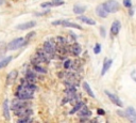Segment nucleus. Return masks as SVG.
Masks as SVG:
<instances>
[{
	"mask_svg": "<svg viewBox=\"0 0 136 123\" xmlns=\"http://www.w3.org/2000/svg\"><path fill=\"white\" fill-rule=\"evenodd\" d=\"M3 116L7 120H10V105L9 100H5L3 102Z\"/></svg>",
	"mask_w": 136,
	"mask_h": 123,
	"instance_id": "18",
	"label": "nucleus"
},
{
	"mask_svg": "<svg viewBox=\"0 0 136 123\" xmlns=\"http://www.w3.org/2000/svg\"><path fill=\"white\" fill-rule=\"evenodd\" d=\"M52 6L53 7H60V6H63L65 3L64 0H52Z\"/></svg>",
	"mask_w": 136,
	"mask_h": 123,
	"instance_id": "28",
	"label": "nucleus"
},
{
	"mask_svg": "<svg viewBox=\"0 0 136 123\" xmlns=\"http://www.w3.org/2000/svg\"><path fill=\"white\" fill-rule=\"evenodd\" d=\"M85 10H86V7H83L80 4H76L73 7V13H76V14H82L85 12Z\"/></svg>",
	"mask_w": 136,
	"mask_h": 123,
	"instance_id": "25",
	"label": "nucleus"
},
{
	"mask_svg": "<svg viewBox=\"0 0 136 123\" xmlns=\"http://www.w3.org/2000/svg\"><path fill=\"white\" fill-rule=\"evenodd\" d=\"M30 106V103H28L27 101L25 100H14L12 102V109L15 111V110H18V109H21V108H26V107Z\"/></svg>",
	"mask_w": 136,
	"mask_h": 123,
	"instance_id": "5",
	"label": "nucleus"
},
{
	"mask_svg": "<svg viewBox=\"0 0 136 123\" xmlns=\"http://www.w3.org/2000/svg\"><path fill=\"white\" fill-rule=\"evenodd\" d=\"M96 14L98 15L99 17H101V18H105V17H107L109 12L106 11L104 4H99V6L96 8Z\"/></svg>",
	"mask_w": 136,
	"mask_h": 123,
	"instance_id": "11",
	"label": "nucleus"
},
{
	"mask_svg": "<svg viewBox=\"0 0 136 123\" xmlns=\"http://www.w3.org/2000/svg\"><path fill=\"white\" fill-rule=\"evenodd\" d=\"M124 117L128 118V120H130L132 123L136 122V111L133 107H128V109H126Z\"/></svg>",
	"mask_w": 136,
	"mask_h": 123,
	"instance_id": "7",
	"label": "nucleus"
},
{
	"mask_svg": "<svg viewBox=\"0 0 136 123\" xmlns=\"http://www.w3.org/2000/svg\"><path fill=\"white\" fill-rule=\"evenodd\" d=\"M41 7L42 8H50V7H53V6H52V2H45V3H42Z\"/></svg>",
	"mask_w": 136,
	"mask_h": 123,
	"instance_id": "33",
	"label": "nucleus"
},
{
	"mask_svg": "<svg viewBox=\"0 0 136 123\" xmlns=\"http://www.w3.org/2000/svg\"><path fill=\"white\" fill-rule=\"evenodd\" d=\"M34 26H36V22L31 20V22H27V23H24V24L18 25V26H17V29H18V30H27V29L33 28Z\"/></svg>",
	"mask_w": 136,
	"mask_h": 123,
	"instance_id": "14",
	"label": "nucleus"
},
{
	"mask_svg": "<svg viewBox=\"0 0 136 123\" xmlns=\"http://www.w3.org/2000/svg\"><path fill=\"white\" fill-rule=\"evenodd\" d=\"M71 63H72V62H71L70 60H66L65 62H64V68H65V69H69V68L71 66Z\"/></svg>",
	"mask_w": 136,
	"mask_h": 123,
	"instance_id": "32",
	"label": "nucleus"
},
{
	"mask_svg": "<svg viewBox=\"0 0 136 123\" xmlns=\"http://www.w3.org/2000/svg\"><path fill=\"white\" fill-rule=\"evenodd\" d=\"M97 114H98L99 116H104V115H105V111H104L103 109H101V108H98V109H97Z\"/></svg>",
	"mask_w": 136,
	"mask_h": 123,
	"instance_id": "34",
	"label": "nucleus"
},
{
	"mask_svg": "<svg viewBox=\"0 0 136 123\" xmlns=\"http://www.w3.org/2000/svg\"><path fill=\"white\" fill-rule=\"evenodd\" d=\"M33 114V110L26 107V108H21L18 110H15V115L19 118H24V117H31Z\"/></svg>",
	"mask_w": 136,
	"mask_h": 123,
	"instance_id": "8",
	"label": "nucleus"
},
{
	"mask_svg": "<svg viewBox=\"0 0 136 123\" xmlns=\"http://www.w3.org/2000/svg\"><path fill=\"white\" fill-rule=\"evenodd\" d=\"M8 50V44L5 42H0V57H2Z\"/></svg>",
	"mask_w": 136,
	"mask_h": 123,
	"instance_id": "26",
	"label": "nucleus"
},
{
	"mask_svg": "<svg viewBox=\"0 0 136 123\" xmlns=\"http://www.w3.org/2000/svg\"><path fill=\"white\" fill-rule=\"evenodd\" d=\"M69 52L71 53L72 56H79L81 54V52H82V48H81L80 44L76 43V44H73L72 46H70V47H69Z\"/></svg>",
	"mask_w": 136,
	"mask_h": 123,
	"instance_id": "15",
	"label": "nucleus"
},
{
	"mask_svg": "<svg viewBox=\"0 0 136 123\" xmlns=\"http://www.w3.org/2000/svg\"><path fill=\"white\" fill-rule=\"evenodd\" d=\"M26 79L28 81H31V83H35V79H36L35 73L32 71H27L26 72Z\"/></svg>",
	"mask_w": 136,
	"mask_h": 123,
	"instance_id": "21",
	"label": "nucleus"
},
{
	"mask_svg": "<svg viewBox=\"0 0 136 123\" xmlns=\"http://www.w3.org/2000/svg\"><path fill=\"white\" fill-rule=\"evenodd\" d=\"M78 19H79V20H82L83 23L87 24V25H90V26L96 25V22H95L94 19H92V18H89V17H86V16H79Z\"/></svg>",
	"mask_w": 136,
	"mask_h": 123,
	"instance_id": "22",
	"label": "nucleus"
},
{
	"mask_svg": "<svg viewBox=\"0 0 136 123\" xmlns=\"http://www.w3.org/2000/svg\"><path fill=\"white\" fill-rule=\"evenodd\" d=\"M33 93H34L33 91H31L28 88H26L25 86L20 85L18 87V89H17V91H16V96H17V99H19V100L29 101V100L33 99Z\"/></svg>",
	"mask_w": 136,
	"mask_h": 123,
	"instance_id": "1",
	"label": "nucleus"
},
{
	"mask_svg": "<svg viewBox=\"0 0 136 123\" xmlns=\"http://www.w3.org/2000/svg\"><path fill=\"white\" fill-rule=\"evenodd\" d=\"M112 63H113V60H111V59H105V60H104L103 68H102V71H101V76L105 75V73H106V72L109 71V69L111 68Z\"/></svg>",
	"mask_w": 136,
	"mask_h": 123,
	"instance_id": "17",
	"label": "nucleus"
},
{
	"mask_svg": "<svg viewBox=\"0 0 136 123\" xmlns=\"http://www.w3.org/2000/svg\"><path fill=\"white\" fill-rule=\"evenodd\" d=\"M17 76H18V72L13 70L9 73L8 77H7V85H12L16 79H17Z\"/></svg>",
	"mask_w": 136,
	"mask_h": 123,
	"instance_id": "13",
	"label": "nucleus"
},
{
	"mask_svg": "<svg viewBox=\"0 0 136 123\" xmlns=\"http://www.w3.org/2000/svg\"><path fill=\"white\" fill-rule=\"evenodd\" d=\"M36 57L42 61L43 63H49V61H50L49 55H48L44 49H37V52H36Z\"/></svg>",
	"mask_w": 136,
	"mask_h": 123,
	"instance_id": "9",
	"label": "nucleus"
},
{
	"mask_svg": "<svg viewBox=\"0 0 136 123\" xmlns=\"http://www.w3.org/2000/svg\"><path fill=\"white\" fill-rule=\"evenodd\" d=\"M12 56H9V57H7V58H4V59H2L1 61H0V69H3V68H5L11 61H12Z\"/></svg>",
	"mask_w": 136,
	"mask_h": 123,
	"instance_id": "24",
	"label": "nucleus"
},
{
	"mask_svg": "<svg viewBox=\"0 0 136 123\" xmlns=\"http://www.w3.org/2000/svg\"><path fill=\"white\" fill-rule=\"evenodd\" d=\"M120 28H121V24L119 20H115L113 24H112V27H111V33L113 35H117L120 31Z\"/></svg>",
	"mask_w": 136,
	"mask_h": 123,
	"instance_id": "12",
	"label": "nucleus"
},
{
	"mask_svg": "<svg viewBox=\"0 0 136 123\" xmlns=\"http://www.w3.org/2000/svg\"><path fill=\"white\" fill-rule=\"evenodd\" d=\"M43 49L49 55L50 58H53L55 55V45L53 40H50V41H46L43 45Z\"/></svg>",
	"mask_w": 136,
	"mask_h": 123,
	"instance_id": "3",
	"label": "nucleus"
},
{
	"mask_svg": "<svg viewBox=\"0 0 136 123\" xmlns=\"http://www.w3.org/2000/svg\"><path fill=\"white\" fill-rule=\"evenodd\" d=\"M65 93H66V94H68V95H72V94L77 93V89H76V87H75V86H71V87L67 88V89L65 90Z\"/></svg>",
	"mask_w": 136,
	"mask_h": 123,
	"instance_id": "27",
	"label": "nucleus"
},
{
	"mask_svg": "<svg viewBox=\"0 0 136 123\" xmlns=\"http://www.w3.org/2000/svg\"><path fill=\"white\" fill-rule=\"evenodd\" d=\"M27 45V42L25 41V38H17L13 41H11L9 44H8V49L9 50H16L22 46Z\"/></svg>",
	"mask_w": 136,
	"mask_h": 123,
	"instance_id": "2",
	"label": "nucleus"
},
{
	"mask_svg": "<svg viewBox=\"0 0 136 123\" xmlns=\"http://www.w3.org/2000/svg\"><path fill=\"white\" fill-rule=\"evenodd\" d=\"M32 65H33V69L35 72L43 73V74H45L47 72V69L43 66V63H32Z\"/></svg>",
	"mask_w": 136,
	"mask_h": 123,
	"instance_id": "19",
	"label": "nucleus"
},
{
	"mask_svg": "<svg viewBox=\"0 0 136 123\" xmlns=\"http://www.w3.org/2000/svg\"><path fill=\"white\" fill-rule=\"evenodd\" d=\"M122 3H123V6L126 7V8H131L132 7V0H123L122 1Z\"/></svg>",
	"mask_w": 136,
	"mask_h": 123,
	"instance_id": "31",
	"label": "nucleus"
},
{
	"mask_svg": "<svg viewBox=\"0 0 136 123\" xmlns=\"http://www.w3.org/2000/svg\"><path fill=\"white\" fill-rule=\"evenodd\" d=\"M82 106H84V103H83V102H79V101H78V102L75 104V107H73V108L69 111V114H70V115L76 114L77 111H79V110L81 109V107H82Z\"/></svg>",
	"mask_w": 136,
	"mask_h": 123,
	"instance_id": "23",
	"label": "nucleus"
},
{
	"mask_svg": "<svg viewBox=\"0 0 136 123\" xmlns=\"http://www.w3.org/2000/svg\"><path fill=\"white\" fill-rule=\"evenodd\" d=\"M106 11L109 13H116L119 10V3L116 1V0H107L105 3H103Z\"/></svg>",
	"mask_w": 136,
	"mask_h": 123,
	"instance_id": "4",
	"label": "nucleus"
},
{
	"mask_svg": "<svg viewBox=\"0 0 136 123\" xmlns=\"http://www.w3.org/2000/svg\"><path fill=\"white\" fill-rule=\"evenodd\" d=\"M50 13V10H47L46 12H43V13H36L37 16H41V15H46V14H49Z\"/></svg>",
	"mask_w": 136,
	"mask_h": 123,
	"instance_id": "36",
	"label": "nucleus"
},
{
	"mask_svg": "<svg viewBox=\"0 0 136 123\" xmlns=\"http://www.w3.org/2000/svg\"><path fill=\"white\" fill-rule=\"evenodd\" d=\"M79 116L81 118H87V117H90L92 116V111L87 108L86 106H82L81 107V110L79 111Z\"/></svg>",
	"mask_w": 136,
	"mask_h": 123,
	"instance_id": "16",
	"label": "nucleus"
},
{
	"mask_svg": "<svg viewBox=\"0 0 136 123\" xmlns=\"http://www.w3.org/2000/svg\"><path fill=\"white\" fill-rule=\"evenodd\" d=\"M129 9H130V11H129V12H130V15H131V16H132V15L134 14V9H133L132 7H131V8H129Z\"/></svg>",
	"mask_w": 136,
	"mask_h": 123,
	"instance_id": "37",
	"label": "nucleus"
},
{
	"mask_svg": "<svg viewBox=\"0 0 136 123\" xmlns=\"http://www.w3.org/2000/svg\"><path fill=\"white\" fill-rule=\"evenodd\" d=\"M5 2V0H0V6H2Z\"/></svg>",
	"mask_w": 136,
	"mask_h": 123,
	"instance_id": "38",
	"label": "nucleus"
},
{
	"mask_svg": "<svg viewBox=\"0 0 136 123\" xmlns=\"http://www.w3.org/2000/svg\"><path fill=\"white\" fill-rule=\"evenodd\" d=\"M83 88H84V90L86 91V93L90 96V98H96V95H95V93L93 92V90H92V88H90V86L88 85V83H86V81H84L83 83Z\"/></svg>",
	"mask_w": 136,
	"mask_h": 123,
	"instance_id": "20",
	"label": "nucleus"
},
{
	"mask_svg": "<svg viewBox=\"0 0 136 123\" xmlns=\"http://www.w3.org/2000/svg\"><path fill=\"white\" fill-rule=\"evenodd\" d=\"M100 52H101V45H100L99 43H97V44L95 45V47H94V53H95L96 55H98V54H100Z\"/></svg>",
	"mask_w": 136,
	"mask_h": 123,
	"instance_id": "29",
	"label": "nucleus"
},
{
	"mask_svg": "<svg viewBox=\"0 0 136 123\" xmlns=\"http://www.w3.org/2000/svg\"><path fill=\"white\" fill-rule=\"evenodd\" d=\"M100 34L102 35V38H105V29L103 27L100 28Z\"/></svg>",
	"mask_w": 136,
	"mask_h": 123,
	"instance_id": "35",
	"label": "nucleus"
},
{
	"mask_svg": "<svg viewBox=\"0 0 136 123\" xmlns=\"http://www.w3.org/2000/svg\"><path fill=\"white\" fill-rule=\"evenodd\" d=\"M31 119L29 117H24V118H19L18 119V123H26V122H30Z\"/></svg>",
	"mask_w": 136,
	"mask_h": 123,
	"instance_id": "30",
	"label": "nucleus"
},
{
	"mask_svg": "<svg viewBox=\"0 0 136 123\" xmlns=\"http://www.w3.org/2000/svg\"><path fill=\"white\" fill-rule=\"evenodd\" d=\"M52 25L56 26V25H61L63 27H69V28H76V29H79V30H82V26L78 25V24H75V23H71V22H68V20H65V19H61V20H56V22H53Z\"/></svg>",
	"mask_w": 136,
	"mask_h": 123,
	"instance_id": "6",
	"label": "nucleus"
},
{
	"mask_svg": "<svg viewBox=\"0 0 136 123\" xmlns=\"http://www.w3.org/2000/svg\"><path fill=\"white\" fill-rule=\"evenodd\" d=\"M105 94L109 96V99L111 100V102H112V103H114L116 106H119V107H122V106H123V103L121 102V100L119 99L117 95H115V94L111 93V92H109V91H105Z\"/></svg>",
	"mask_w": 136,
	"mask_h": 123,
	"instance_id": "10",
	"label": "nucleus"
}]
</instances>
